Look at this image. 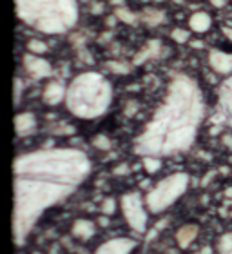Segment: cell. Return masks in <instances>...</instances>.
<instances>
[{"instance_id": "obj_1", "label": "cell", "mask_w": 232, "mask_h": 254, "mask_svg": "<svg viewBox=\"0 0 232 254\" xmlns=\"http://www.w3.org/2000/svg\"><path fill=\"white\" fill-rule=\"evenodd\" d=\"M89 156L74 147H49L16 156L13 240L26 244L37 222L51 207L67 200L89 178Z\"/></svg>"}, {"instance_id": "obj_2", "label": "cell", "mask_w": 232, "mask_h": 254, "mask_svg": "<svg viewBox=\"0 0 232 254\" xmlns=\"http://www.w3.org/2000/svg\"><path fill=\"white\" fill-rule=\"evenodd\" d=\"M203 117L205 100L198 82L189 74H174L164 102L134 138L132 149L138 156L158 158L185 153L194 145Z\"/></svg>"}, {"instance_id": "obj_3", "label": "cell", "mask_w": 232, "mask_h": 254, "mask_svg": "<svg viewBox=\"0 0 232 254\" xmlns=\"http://www.w3.org/2000/svg\"><path fill=\"white\" fill-rule=\"evenodd\" d=\"M16 16L44 35H63L78 22L76 0H15Z\"/></svg>"}, {"instance_id": "obj_4", "label": "cell", "mask_w": 232, "mask_h": 254, "mask_svg": "<svg viewBox=\"0 0 232 254\" xmlns=\"http://www.w3.org/2000/svg\"><path fill=\"white\" fill-rule=\"evenodd\" d=\"M113 102V85L102 73L85 71L76 74L67 85L65 107L71 115L82 120L104 117Z\"/></svg>"}, {"instance_id": "obj_5", "label": "cell", "mask_w": 232, "mask_h": 254, "mask_svg": "<svg viewBox=\"0 0 232 254\" xmlns=\"http://www.w3.org/2000/svg\"><path fill=\"white\" fill-rule=\"evenodd\" d=\"M189 180L190 178L187 173H174V175L165 176L164 180H160L145 194L147 209L154 214L167 211L173 203H176L185 194V190L189 187Z\"/></svg>"}, {"instance_id": "obj_6", "label": "cell", "mask_w": 232, "mask_h": 254, "mask_svg": "<svg viewBox=\"0 0 232 254\" xmlns=\"http://www.w3.org/2000/svg\"><path fill=\"white\" fill-rule=\"evenodd\" d=\"M145 201L138 190H129L123 192L120 198V209L121 214L125 218L127 225L134 233L142 234L147 229V211H145Z\"/></svg>"}, {"instance_id": "obj_7", "label": "cell", "mask_w": 232, "mask_h": 254, "mask_svg": "<svg viewBox=\"0 0 232 254\" xmlns=\"http://www.w3.org/2000/svg\"><path fill=\"white\" fill-rule=\"evenodd\" d=\"M214 124H223L232 129V76L223 80L218 87V106Z\"/></svg>"}, {"instance_id": "obj_8", "label": "cell", "mask_w": 232, "mask_h": 254, "mask_svg": "<svg viewBox=\"0 0 232 254\" xmlns=\"http://www.w3.org/2000/svg\"><path fill=\"white\" fill-rule=\"evenodd\" d=\"M24 69L26 73L31 76L33 80H42V78H49L53 74V65L48 62L46 59H42L40 55H33V53H26L24 55Z\"/></svg>"}, {"instance_id": "obj_9", "label": "cell", "mask_w": 232, "mask_h": 254, "mask_svg": "<svg viewBox=\"0 0 232 254\" xmlns=\"http://www.w3.org/2000/svg\"><path fill=\"white\" fill-rule=\"evenodd\" d=\"M136 247V242L129 238H113L98 245L95 254H131Z\"/></svg>"}, {"instance_id": "obj_10", "label": "cell", "mask_w": 232, "mask_h": 254, "mask_svg": "<svg viewBox=\"0 0 232 254\" xmlns=\"http://www.w3.org/2000/svg\"><path fill=\"white\" fill-rule=\"evenodd\" d=\"M209 65L218 74H231L232 73V53L212 49L209 53Z\"/></svg>"}, {"instance_id": "obj_11", "label": "cell", "mask_w": 232, "mask_h": 254, "mask_svg": "<svg viewBox=\"0 0 232 254\" xmlns=\"http://www.w3.org/2000/svg\"><path fill=\"white\" fill-rule=\"evenodd\" d=\"M15 131L18 138H26L37 131V117L33 113H18L15 117Z\"/></svg>"}, {"instance_id": "obj_12", "label": "cell", "mask_w": 232, "mask_h": 254, "mask_svg": "<svg viewBox=\"0 0 232 254\" xmlns=\"http://www.w3.org/2000/svg\"><path fill=\"white\" fill-rule=\"evenodd\" d=\"M65 93H67V87H63L62 82L58 80H53L49 82L46 87H44L42 93V100L48 104V106H57L62 100H65Z\"/></svg>"}, {"instance_id": "obj_13", "label": "cell", "mask_w": 232, "mask_h": 254, "mask_svg": "<svg viewBox=\"0 0 232 254\" xmlns=\"http://www.w3.org/2000/svg\"><path fill=\"white\" fill-rule=\"evenodd\" d=\"M71 233H73L74 238L84 240L85 242V240H91L96 234V225H95V222H91L87 218H78V220L73 223Z\"/></svg>"}, {"instance_id": "obj_14", "label": "cell", "mask_w": 232, "mask_h": 254, "mask_svg": "<svg viewBox=\"0 0 232 254\" xmlns=\"http://www.w3.org/2000/svg\"><path fill=\"white\" fill-rule=\"evenodd\" d=\"M198 233L200 229L194 223H189V225H183L176 231V244H178L179 249H189L192 242L198 238Z\"/></svg>"}, {"instance_id": "obj_15", "label": "cell", "mask_w": 232, "mask_h": 254, "mask_svg": "<svg viewBox=\"0 0 232 254\" xmlns=\"http://www.w3.org/2000/svg\"><path fill=\"white\" fill-rule=\"evenodd\" d=\"M211 26H212V18L209 13H205V11H196V13L190 15V18H189L190 31L207 33L209 29H211Z\"/></svg>"}, {"instance_id": "obj_16", "label": "cell", "mask_w": 232, "mask_h": 254, "mask_svg": "<svg viewBox=\"0 0 232 254\" xmlns=\"http://www.w3.org/2000/svg\"><path fill=\"white\" fill-rule=\"evenodd\" d=\"M160 49H162V44L158 40H151V42L145 44V48L142 51H138L132 59V65H142L143 62H147L149 59H156L160 57Z\"/></svg>"}, {"instance_id": "obj_17", "label": "cell", "mask_w": 232, "mask_h": 254, "mask_svg": "<svg viewBox=\"0 0 232 254\" xmlns=\"http://www.w3.org/2000/svg\"><path fill=\"white\" fill-rule=\"evenodd\" d=\"M147 26H160L162 22L165 20V13L160 9H153V7H147V9L143 11L142 16H140Z\"/></svg>"}, {"instance_id": "obj_18", "label": "cell", "mask_w": 232, "mask_h": 254, "mask_svg": "<svg viewBox=\"0 0 232 254\" xmlns=\"http://www.w3.org/2000/svg\"><path fill=\"white\" fill-rule=\"evenodd\" d=\"M106 67L115 74H129L131 73V64L123 60H109L106 62Z\"/></svg>"}, {"instance_id": "obj_19", "label": "cell", "mask_w": 232, "mask_h": 254, "mask_svg": "<svg viewBox=\"0 0 232 254\" xmlns=\"http://www.w3.org/2000/svg\"><path fill=\"white\" fill-rule=\"evenodd\" d=\"M142 165L145 173L154 175L162 169V158H158V156H142Z\"/></svg>"}, {"instance_id": "obj_20", "label": "cell", "mask_w": 232, "mask_h": 254, "mask_svg": "<svg viewBox=\"0 0 232 254\" xmlns=\"http://www.w3.org/2000/svg\"><path fill=\"white\" fill-rule=\"evenodd\" d=\"M115 16H116V20H121L123 24H136L138 18H140L136 13H132V11L125 9V7H116Z\"/></svg>"}, {"instance_id": "obj_21", "label": "cell", "mask_w": 232, "mask_h": 254, "mask_svg": "<svg viewBox=\"0 0 232 254\" xmlns=\"http://www.w3.org/2000/svg\"><path fill=\"white\" fill-rule=\"evenodd\" d=\"M27 53H33V55H44L48 53V44L44 42V40H38V38H31V40H27Z\"/></svg>"}, {"instance_id": "obj_22", "label": "cell", "mask_w": 232, "mask_h": 254, "mask_svg": "<svg viewBox=\"0 0 232 254\" xmlns=\"http://www.w3.org/2000/svg\"><path fill=\"white\" fill-rule=\"evenodd\" d=\"M218 253L220 254H232V233H225L218 240Z\"/></svg>"}, {"instance_id": "obj_23", "label": "cell", "mask_w": 232, "mask_h": 254, "mask_svg": "<svg viewBox=\"0 0 232 254\" xmlns=\"http://www.w3.org/2000/svg\"><path fill=\"white\" fill-rule=\"evenodd\" d=\"M93 145H95L98 151H111L113 142L109 140V136H106V134H96V136L93 138Z\"/></svg>"}, {"instance_id": "obj_24", "label": "cell", "mask_w": 232, "mask_h": 254, "mask_svg": "<svg viewBox=\"0 0 232 254\" xmlns=\"http://www.w3.org/2000/svg\"><path fill=\"white\" fill-rule=\"evenodd\" d=\"M171 38H173L176 44H187L189 42V29H181V27H174L173 31H171Z\"/></svg>"}, {"instance_id": "obj_25", "label": "cell", "mask_w": 232, "mask_h": 254, "mask_svg": "<svg viewBox=\"0 0 232 254\" xmlns=\"http://www.w3.org/2000/svg\"><path fill=\"white\" fill-rule=\"evenodd\" d=\"M100 212L104 214V216H111V214H115L116 212V200L113 198V196H109V198H106V200L102 201Z\"/></svg>"}, {"instance_id": "obj_26", "label": "cell", "mask_w": 232, "mask_h": 254, "mask_svg": "<svg viewBox=\"0 0 232 254\" xmlns=\"http://www.w3.org/2000/svg\"><path fill=\"white\" fill-rule=\"evenodd\" d=\"M113 173H115L116 176H125V175L131 173V167H129V164H120L113 169Z\"/></svg>"}, {"instance_id": "obj_27", "label": "cell", "mask_w": 232, "mask_h": 254, "mask_svg": "<svg viewBox=\"0 0 232 254\" xmlns=\"http://www.w3.org/2000/svg\"><path fill=\"white\" fill-rule=\"evenodd\" d=\"M22 80L20 78H15V104L20 102V96H22Z\"/></svg>"}, {"instance_id": "obj_28", "label": "cell", "mask_w": 232, "mask_h": 254, "mask_svg": "<svg viewBox=\"0 0 232 254\" xmlns=\"http://www.w3.org/2000/svg\"><path fill=\"white\" fill-rule=\"evenodd\" d=\"M138 111V104L134 100L132 102H129V104H127V107H125V115L127 117H132V115H134V113Z\"/></svg>"}, {"instance_id": "obj_29", "label": "cell", "mask_w": 232, "mask_h": 254, "mask_svg": "<svg viewBox=\"0 0 232 254\" xmlns=\"http://www.w3.org/2000/svg\"><path fill=\"white\" fill-rule=\"evenodd\" d=\"M209 2H211L214 7H223V5L227 4V0H209Z\"/></svg>"}, {"instance_id": "obj_30", "label": "cell", "mask_w": 232, "mask_h": 254, "mask_svg": "<svg viewBox=\"0 0 232 254\" xmlns=\"http://www.w3.org/2000/svg\"><path fill=\"white\" fill-rule=\"evenodd\" d=\"M223 143H225L229 149H232V136L231 134H225V136H223Z\"/></svg>"}, {"instance_id": "obj_31", "label": "cell", "mask_w": 232, "mask_h": 254, "mask_svg": "<svg viewBox=\"0 0 232 254\" xmlns=\"http://www.w3.org/2000/svg\"><path fill=\"white\" fill-rule=\"evenodd\" d=\"M223 35H225V37H227L229 40L232 42V29H231V27H223Z\"/></svg>"}, {"instance_id": "obj_32", "label": "cell", "mask_w": 232, "mask_h": 254, "mask_svg": "<svg viewBox=\"0 0 232 254\" xmlns=\"http://www.w3.org/2000/svg\"><path fill=\"white\" fill-rule=\"evenodd\" d=\"M100 225H104V227H107V225H109V218L104 216V214H102V218H100Z\"/></svg>"}, {"instance_id": "obj_33", "label": "cell", "mask_w": 232, "mask_h": 254, "mask_svg": "<svg viewBox=\"0 0 232 254\" xmlns=\"http://www.w3.org/2000/svg\"><path fill=\"white\" fill-rule=\"evenodd\" d=\"M225 196H227L229 200H232V187H227V189H225Z\"/></svg>"}, {"instance_id": "obj_34", "label": "cell", "mask_w": 232, "mask_h": 254, "mask_svg": "<svg viewBox=\"0 0 232 254\" xmlns=\"http://www.w3.org/2000/svg\"><path fill=\"white\" fill-rule=\"evenodd\" d=\"M125 2V0H111V4H115V5H121Z\"/></svg>"}, {"instance_id": "obj_35", "label": "cell", "mask_w": 232, "mask_h": 254, "mask_svg": "<svg viewBox=\"0 0 232 254\" xmlns=\"http://www.w3.org/2000/svg\"><path fill=\"white\" fill-rule=\"evenodd\" d=\"M192 48H201V42H198V40H196V42H192Z\"/></svg>"}]
</instances>
